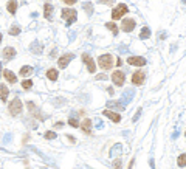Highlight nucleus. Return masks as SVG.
<instances>
[{
	"mask_svg": "<svg viewBox=\"0 0 186 169\" xmlns=\"http://www.w3.org/2000/svg\"><path fill=\"white\" fill-rule=\"evenodd\" d=\"M98 64H99V67L103 70H110L113 67V58H112V54H103V56H99Z\"/></svg>",
	"mask_w": 186,
	"mask_h": 169,
	"instance_id": "1",
	"label": "nucleus"
},
{
	"mask_svg": "<svg viewBox=\"0 0 186 169\" xmlns=\"http://www.w3.org/2000/svg\"><path fill=\"white\" fill-rule=\"evenodd\" d=\"M127 11H129V6H127L126 3H118V6L112 11V19H113V20H118V19H121L124 14H127Z\"/></svg>",
	"mask_w": 186,
	"mask_h": 169,
	"instance_id": "2",
	"label": "nucleus"
},
{
	"mask_svg": "<svg viewBox=\"0 0 186 169\" xmlns=\"http://www.w3.org/2000/svg\"><path fill=\"white\" fill-rule=\"evenodd\" d=\"M8 110H10V113H11L13 116L19 115V113L22 112V101H20L19 98H14V99L10 102V106H8Z\"/></svg>",
	"mask_w": 186,
	"mask_h": 169,
	"instance_id": "3",
	"label": "nucleus"
},
{
	"mask_svg": "<svg viewBox=\"0 0 186 169\" xmlns=\"http://www.w3.org/2000/svg\"><path fill=\"white\" fill-rule=\"evenodd\" d=\"M76 11L74 10H68V8H64L62 10V17L67 20V27H70L74 20H76Z\"/></svg>",
	"mask_w": 186,
	"mask_h": 169,
	"instance_id": "4",
	"label": "nucleus"
},
{
	"mask_svg": "<svg viewBox=\"0 0 186 169\" xmlns=\"http://www.w3.org/2000/svg\"><path fill=\"white\" fill-rule=\"evenodd\" d=\"M27 107H28V110L31 112V115H34L37 119H40V121H45V119H47V115H42V112L34 106L33 101H28V102H27Z\"/></svg>",
	"mask_w": 186,
	"mask_h": 169,
	"instance_id": "5",
	"label": "nucleus"
},
{
	"mask_svg": "<svg viewBox=\"0 0 186 169\" xmlns=\"http://www.w3.org/2000/svg\"><path fill=\"white\" fill-rule=\"evenodd\" d=\"M82 61L87 64V70H88L90 73H95V72H96V64H95V61H93V58H91L90 54L84 53V54H82Z\"/></svg>",
	"mask_w": 186,
	"mask_h": 169,
	"instance_id": "6",
	"label": "nucleus"
},
{
	"mask_svg": "<svg viewBox=\"0 0 186 169\" xmlns=\"http://www.w3.org/2000/svg\"><path fill=\"white\" fill-rule=\"evenodd\" d=\"M112 81H113L115 85L121 87V85L124 84V81H126V76H124V73H123L121 70H116V72L112 73Z\"/></svg>",
	"mask_w": 186,
	"mask_h": 169,
	"instance_id": "7",
	"label": "nucleus"
},
{
	"mask_svg": "<svg viewBox=\"0 0 186 169\" xmlns=\"http://www.w3.org/2000/svg\"><path fill=\"white\" fill-rule=\"evenodd\" d=\"M127 64L129 65H135V67H143V65H146V59L143 56H129L127 58Z\"/></svg>",
	"mask_w": 186,
	"mask_h": 169,
	"instance_id": "8",
	"label": "nucleus"
},
{
	"mask_svg": "<svg viewBox=\"0 0 186 169\" xmlns=\"http://www.w3.org/2000/svg\"><path fill=\"white\" fill-rule=\"evenodd\" d=\"M121 28H123L126 33L133 31V28H135V20H133V19H130V17L124 19V20H123V24H121Z\"/></svg>",
	"mask_w": 186,
	"mask_h": 169,
	"instance_id": "9",
	"label": "nucleus"
},
{
	"mask_svg": "<svg viewBox=\"0 0 186 169\" xmlns=\"http://www.w3.org/2000/svg\"><path fill=\"white\" fill-rule=\"evenodd\" d=\"M144 72H141V70H137L133 75H132V82L135 84V85H141L143 82H144Z\"/></svg>",
	"mask_w": 186,
	"mask_h": 169,
	"instance_id": "10",
	"label": "nucleus"
},
{
	"mask_svg": "<svg viewBox=\"0 0 186 169\" xmlns=\"http://www.w3.org/2000/svg\"><path fill=\"white\" fill-rule=\"evenodd\" d=\"M73 58H74V54H71V53L68 54V53H67V54H64L62 58H59V61H57V65H59L61 68H65V67L70 64V61H71Z\"/></svg>",
	"mask_w": 186,
	"mask_h": 169,
	"instance_id": "11",
	"label": "nucleus"
},
{
	"mask_svg": "<svg viewBox=\"0 0 186 169\" xmlns=\"http://www.w3.org/2000/svg\"><path fill=\"white\" fill-rule=\"evenodd\" d=\"M30 50H31V53H34V54H40V53L44 51V45H42V42L34 41V42H31Z\"/></svg>",
	"mask_w": 186,
	"mask_h": 169,
	"instance_id": "12",
	"label": "nucleus"
},
{
	"mask_svg": "<svg viewBox=\"0 0 186 169\" xmlns=\"http://www.w3.org/2000/svg\"><path fill=\"white\" fill-rule=\"evenodd\" d=\"M103 115H104V116H107L109 119H112L113 123H120V121H121V115H118L116 112H112V110H104V112H103Z\"/></svg>",
	"mask_w": 186,
	"mask_h": 169,
	"instance_id": "13",
	"label": "nucleus"
},
{
	"mask_svg": "<svg viewBox=\"0 0 186 169\" xmlns=\"http://www.w3.org/2000/svg\"><path fill=\"white\" fill-rule=\"evenodd\" d=\"M2 56H3L6 61H10V59H13V58L16 56V50H14L13 47H6V48H3Z\"/></svg>",
	"mask_w": 186,
	"mask_h": 169,
	"instance_id": "14",
	"label": "nucleus"
},
{
	"mask_svg": "<svg viewBox=\"0 0 186 169\" xmlns=\"http://www.w3.org/2000/svg\"><path fill=\"white\" fill-rule=\"evenodd\" d=\"M3 78H5L8 82H11V84H16V82H17V78H16V75H14L11 70H3Z\"/></svg>",
	"mask_w": 186,
	"mask_h": 169,
	"instance_id": "15",
	"label": "nucleus"
},
{
	"mask_svg": "<svg viewBox=\"0 0 186 169\" xmlns=\"http://www.w3.org/2000/svg\"><path fill=\"white\" fill-rule=\"evenodd\" d=\"M120 102H121V101H120ZM120 102H118V101H109V102H107V107L123 112V110H124V104H120Z\"/></svg>",
	"mask_w": 186,
	"mask_h": 169,
	"instance_id": "16",
	"label": "nucleus"
},
{
	"mask_svg": "<svg viewBox=\"0 0 186 169\" xmlns=\"http://www.w3.org/2000/svg\"><path fill=\"white\" fill-rule=\"evenodd\" d=\"M10 95V90L6 89L5 84H0V99H2L3 102H6V98Z\"/></svg>",
	"mask_w": 186,
	"mask_h": 169,
	"instance_id": "17",
	"label": "nucleus"
},
{
	"mask_svg": "<svg viewBox=\"0 0 186 169\" xmlns=\"http://www.w3.org/2000/svg\"><path fill=\"white\" fill-rule=\"evenodd\" d=\"M47 78H48L50 81H56V79L59 78L57 70H56V68H50V70H47Z\"/></svg>",
	"mask_w": 186,
	"mask_h": 169,
	"instance_id": "18",
	"label": "nucleus"
},
{
	"mask_svg": "<svg viewBox=\"0 0 186 169\" xmlns=\"http://www.w3.org/2000/svg\"><path fill=\"white\" fill-rule=\"evenodd\" d=\"M133 95H135V92L133 90H126L124 92V95H123V99H121V102H129V101H132V98H133Z\"/></svg>",
	"mask_w": 186,
	"mask_h": 169,
	"instance_id": "19",
	"label": "nucleus"
},
{
	"mask_svg": "<svg viewBox=\"0 0 186 169\" xmlns=\"http://www.w3.org/2000/svg\"><path fill=\"white\" fill-rule=\"evenodd\" d=\"M81 127H82V130H84L85 133H90V132H91V129H90V127H91V119H88V118L84 119L82 124H81Z\"/></svg>",
	"mask_w": 186,
	"mask_h": 169,
	"instance_id": "20",
	"label": "nucleus"
},
{
	"mask_svg": "<svg viewBox=\"0 0 186 169\" xmlns=\"http://www.w3.org/2000/svg\"><path fill=\"white\" fill-rule=\"evenodd\" d=\"M44 10H45V13H44V16H45V19H51V11H53V5L51 3H45L44 5Z\"/></svg>",
	"mask_w": 186,
	"mask_h": 169,
	"instance_id": "21",
	"label": "nucleus"
},
{
	"mask_svg": "<svg viewBox=\"0 0 186 169\" xmlns=\"http://www.w3.org/2000/svg\"><path fill=\"white\" fill-rule=\"evenodd\" d=\"M31 73H33L31 65H25V67L20 68V76H27V75H31Z\"/></svg>",
	"mask_w": 186,
	"mask_h": 169,
	"instance_id": "22",
	"label": "nucleus"
},
{
	"mask_svg": "<svg viewBox=\"0 0 186 169\" xmlns=\"http://www.w3.org/2000/svg\"><path fill=\"white\" fill-rule=\"evenodd\" d=\"M140 37H141V39H149V37H150V30H149L147 27H144V28L141 30V33H140Z\"/></svg>",
	"mask_w": 186,
	"mask_h": 169,
	"instance_id": "23",
	"label": "nucleus"
},
{
	"mask_svg": "<svg viewBox=\"0 0 186 169\" xmlns=\"http://www.w3.org/2000/svg\"><path fill=\"white\" fill-rule=\"evenodd\" d=\"M177 164H178L180 167H184V166H186V154H181V155L178 157V160H177Z\"/></svg>",
	"mask_w": 186,
	"mask_h": 169,
	"instance_id": "24",
	"label": "nucleus"
},
{
	"mask_svg": "<svg viewBox=\"0 0 186 169\" xmlns=\"http://www.w3.org/2000/svg\"><path fill=\"white\" fill-rule=\"evenodd\" d=\"M106 27H107V28H109V30H110V31L115 34V36L118 34V27H116L113 22H109V24H106Z\"/></svg>",
	"mask_w": 186,
	"mask_h": 169,
	"instance_id": "25",
	"label": "nucleus"
},
{
	"mask_svg": "<svg viewBox=\"0 0 186 169\" xmlns=\"http://www.w3.org/2000/svg\"><path fill=\"white\" fill-rule=\"evenodd\" d=\"M17 5H19L17 2H10V3H8V11H10L11 14H14L16 10H17Z\"/></svg>",
	"mask_w": 186,
	"mask_h": 169,
	"instance_id": "26",
	"label": "nucleus"
},
{
	"mask_svg": "<svg viewBox=\"0 0 186 169\" xmlns=\"http://www.w3.org/2000/svg\"><path fill=\"white\" fill-rule=\"evenodd\" d=\"M20 33V27L19 25H13L11 28H10V34H13V36H17Z\"/></svg>",
	"mask_w": 186,
	"mask_h": 169,
	"instance_id": "27",
	"label": "nucleus"
},
{
	"mask_svg": "<svg viewBox=\"0 0 186 169\" xmlns=\"http://www.w3.org/2000/svg\"><path fill=\"white\" fill-rule=\"evenodd\" d=\"M31 87H33V81H30V79H25V81L22 82V89L28 90V89H31Z\"/></svg>",
	"mask_w": 186,
	"mask_h": 169,
	"instance_id": "28",
	"label": "nucleus"
},
{
	"mask_svg": "<svg viewBox=\"0 0 186 169\" xmlns=\"http://www.w3.org/2000/svg\"><path fill=\"white\" fill-rule=\"evenodd\" d=\"M68 124H70V126H73V127H79V123H78V119H76L74 116L68 118Z\"/></svg>",
	"mask_w": 186,
	"mask_h": 169,
	"instance_id": "29",
	"label": "nucleus"
},
{
	"mask_svg": "<svg viewBox=\"0 0 186 169\" xmlns=\"http://www.w3.org/2000/svg\"><path fill=\"white\" fill-rule=\"evenodd\" d=\"M47 140H54L56 138V132H51V130H48V132H45V135H44Z\"/></svg>",
	"mask_w": 186,
	"mask_h": 169,
	"instance_id": "30",
	"label": "nucleus"
},
{
	"mask_svg": "<svg viewBox=\"0 0 186 169\" xmlns=\"http://www.w3.org/2000/svg\"><path fill=\"white\" fill-rule=\"evenodd\" d=\"M123 167V164H121V160L118 158V160H115L113 161V164H112V169H121Z\"/></svg>",
	"mask_w": 186,
	"mask_h": 169,
	"instance_id": "31",
	"label": "nucleus"
},
{
	"mask_svg": "<svg viewBox=\"0 0 186 169\" xmlns=\"http://www.w3.org/2000/svg\"><path fill=\"white\" fill-rule=\"evenodd\" d=\"M121 149H123V147H121V144H115V146L112 147V150H110V155H115V154H116V150L120 152Z\"/></svg>",
	"mask_w": 186,
	"mask_h": 169,
	"instance_id": "32",
	"label": "nucleus"
},
{
	"mask_svg": "<svg viewBox=\"0 0 186 169\" xmlns=\"http://www.w3.org/2000/svg\"><path fill=\"white\" fill-rule=\"evenodd\" d=\"M84 8H85V11H87L88 14H91V13H93V8H91V5H90L88 2H87V3L84 5Z\"/></svg>",
	"mask_w": 186,
	"mask_h": 169,
	"instance_id": "33",
	"label": "nucleus"
},
{
	"mask_svg": "<svg viewBox=\"0 0 186 169\" xmlns=\"http://www.w3.org/2000/svg\"><path fill=\"white\" fill-rule=\"evenodd\" d=\"M53 104H54V106H57V107H61V106L64 104V99H62V98H57V99H54V101H53Z\"/></svg>",
	"mask_w": 186,
	"mask_h": 169,
	"instance_id": "34",
	"label": "nucleus"
},
{
	"mask_svg": "<svg viewBox=\"0 0 186 169\" xmlns=\"http://www.w3.org/2000/svg\"><path fill=\"white\" fill-rule=\"evenodd\" d=\"M140 115H141V109H138V110H137V113H135V116H133V121H137V119L140 118Z\"/></svg>",
	"mask_w": 186,
	"mask_h": 169,
	"instance_id": "35",
	"label": "nucleus"
},
{
	"mask_svg": "<svg viewBox=\"0 0 186 169\" xmlns=\"http://www.w3.org/2000/svg\"><path fill=\"white\" fill-rule=\"evenodd\" d=\"M64 3H67L68 6H71V5H74V3H76V0H65Z\"/></svg>",
	"mask_w": 186,
	"mask_h": 169,
	"instance_id": "36",
	"label": "nucleus"
},
{
	"mask_svg": "<svg viewBox=\"0 0 186 169\" xmlns=\"http://www.w3.org/2000/svg\"><path fill=\"white\" fill-rule=\"evenodd\" d=\"M95 124H96V127H98V129H101V127H103V123H101V119H96V121H95Z\"/></svg>",
	"mask_w": 186,
	"mask_h": 169,
	"instance_id": "37",
	"label": "nucleus"
},
{
	"mask_svg": "<svg viewBox=\"0 0 186 169\" xmlns=\"http://www.w3.org/2000/svg\"><path fill=\"white\" fill-rule=\"evenodd\" d=\"M11 136H13L11 133H8V135H5V143H10V141H11Z\"/></svg>",
	"mask_w": 186,
	"mask_h": 169,
	"instance_id": "38",
	"label": "nucleus"
},
{
	"mask_svg": "<svg viewBox=\"0 0 186 169\" xmlns=\"http://www.w3.org/2000/svg\"><path fill=\"white\" fill-rule=\"evenodd\" d=\"M67 140H70V143H76V138L71 136V135H67Z\"/></svg>",
	"mask_w": 186,
	"mask_h": 169,
	"instance_id": "39",
	"label": "nucleus"
},
{
	"mask_svg": "<svg viewBox=\"0 0 186 169\" xmlns=\"http://www.w3.org/2000/svg\"><path fill=\"white\" fill-rule=\"evenodd\" d=\"M106 78H107V76H106V75H103V73L96 76V79H106Z\"/></svg>",
	"mask_w": 186,
	"mask_h": 169,
	"instance_id": "40",
	"label": "nucleus"
},
{
	"mask_svg": "<svg viewBox=\"0 0 186 169\" xmlns=\"http://www.w3.org/2000/svg\"><path fill=\"white\" fill-rule=\"evenodd\" d=\"M107 92H109V95H113V93H115L113 87H109V89H107Z\"/></svg>",
	"mask_w": 186,
	"mask_h": 169,
	"instance_id": "41",
	"label": "nucleus"
},
{
	"mask_svg": "<svg viewBox=\"0 0 186 169\" xmlns=\"http://www.w3.org/2000/svg\"><path fill=\"white\" fill-rule=\"evenodd\" d=\"M56 53H57V50H56V48H54V50H53V51H51V54H50V56H51V58H54V56H56Z\"/></svg>",
	"mask_w": 186,
	"mask_h": 169,
	"instance_id": "42",
	"label": "nucleus"
},
{
	"mask_svg": "<svg viewBox=\"0 0 186 169\" xmlns=\"http://www.w3.org/2000/svg\"><path fill=\"white\" fill-rule=\"evenodd\" d=\"M62 126H64V123H56L54 124V127H62Z\"/></svg>",
	"mask_w": 186,
	"mask_h": 169,
	"instance_id": "43",
	"label": "nucleus"
},
{
	"mask_svg": "<svg viewBox=\"0 0 186 169\" xmlns=\"http://www.w3.org/2000/svg\"><path fill=\"white\" fill-rule=\"evenodd\" d=\"M0 42H2V34H0Z\"/></svg>",
	"mask_w": 186,
	"mask_h": 169,
	"instance_id": "44",
	"label": "nucleus"
},
{
	"mask_svg": "<svg viewBox=\"0 0 186 169\" xmlns=\"http://www.w3.org/2000/svg\"><path fill=\"white\" fill-rule=\"evenodd\" d=\"M0 73H2V65H0Z\"/></svg>",
	"mask_w": 186,
	"mask_h": 169,
	"instance_id": "45",
	"label": "nucleus"
},
{
	"mask_svg": "<svg viewBox=\"0 0 186 169\" xmlns=\"http://www.w3.org/2000/svg\"><path fill=\"white\" fill-rule=\"evenodd\" d=\"M183 3H186V0H184V2H183Z\"/></svg>",
	"mask_w": 186,
	"mask_h": 169,
	"instance_id": "46",
	"label": "nucleus"
},
{
	"mask_svg": "<svg viewBox=\"0 0 186 169\" xmlns=\"http://www.w3.org/2000/svg\"><path fill=\"white\" fill-rule=\"evenodd\" d=\"M184 135H186V133H184Z\"/></svg>",
	"mask_w": 186,
	"mask_h": 169,
	"instance_id": "47",
	"label": "nucleus"
}]
</instances>
